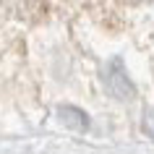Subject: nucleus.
I'll list each match as a JSON object with an SVG mask.
<instances>
[{
  "instance_id": "1",
  "label": "nucleus",
  "mask_w": 154,
  "mask_h": 154,
  "mask_svg": "<svg viewBox=\"0 0 154 154\" xmlns=\"http://www.w3.org/2000/svg\"><path fill=\"white\" fill-rule=\"evenodd\" d=\"M105 86H107V91H110L115 99H120V102H128V99L136 97V89H133V84H131L128 73H125V65H123L120 57H112V60L107 63Z\"/></svg>"
},
{
  "instance_id": "2",
  "label": "nucleus",
  "mask_w": 154,
  "mask_h": 154,
  "mask_svg": "<svg viewBox=\"0 0 154 154\" xmlns=\"http://www.w3.org/2000/svg\"><path fill=\"white\" fill-rule=\"evenodd\" d=\"M57 118H60V123H63L65 128L71 131H86L89 128V115L84 112V110H79V107H57Z\"/></svg>"
},
{
  "instance_id": "3",
  "label": "nucleus",
  "mask_w": 154,
  "mask_h": 154,
  "mask_svg": "<svg viewBox=\"0 0 154 154\" xmlns=\"http://www.w3.org/2000/svg\"><path fill=\"white\" fill-rule=\"evenodd\" d=\"M144 131L149 133V138H154V110L144 112Z\"/></svg>"
}]
</instances>
